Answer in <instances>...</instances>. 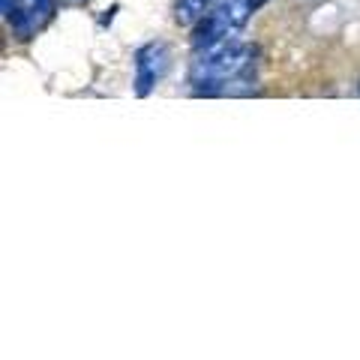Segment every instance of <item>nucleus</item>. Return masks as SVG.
Wrapping results in <instances>:
<instances>
[{
  "instance_id": "f257e3e1",
  "label": "nucleus",
  "mask_w": 360,
  "mask_h": 360,
  "mask_svg": "<svg viewBox=\"0 0 360 360\" xmlns=\"http://www.w3.org/2000/svg\"><path fill=\"white\" fill-rule=\"evenodd\" d=\"M165 70H168V49L162 42H150L139 49V54H135V94L148 96Z\"/></svg>"
},
{
  "instance_id": "f03ea898",
  "label": "nucleus",
  "mask_w": 360,
  "mask_h": 360,
  "mask_svg": "<svg viewBox=\"0 0 360 360\" xmlns=\"http://www.w3.org/2000/svg\"><path fill=\"white\" fill-rule=\"evenodd\" d=\"M207 6L210 0H177V21L180 25H195V21H201L207 15Z\"/></svg>"
}]
</instances>
